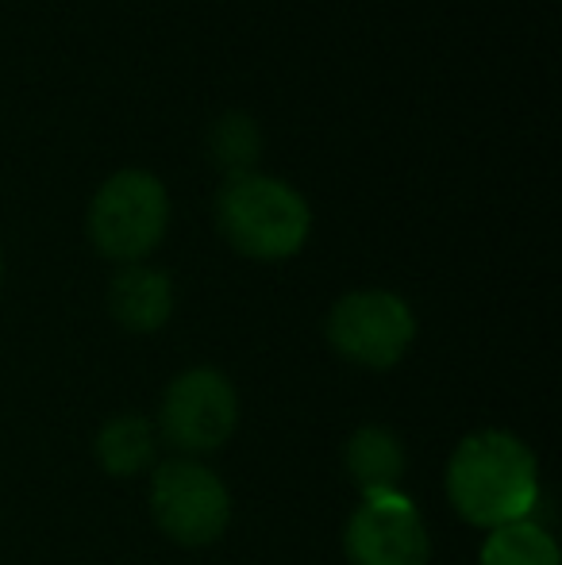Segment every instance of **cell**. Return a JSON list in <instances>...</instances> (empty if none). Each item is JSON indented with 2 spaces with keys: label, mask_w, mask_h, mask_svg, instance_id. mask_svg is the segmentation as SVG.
I'll return each mask as SVG.
<instances>
[{
  "label": "cell",
  "mask_w": 562,
  "mask_h": 565,
  "mask_svg": "<svg viewBox=\"0 0 562 565\" xmlns=\"http://www.w3.org/2000/svg\"><path fill=\"white\" fill-rule=\"evenodd\" d=\"M447 497L474 527H509L540 500L536 454L509 431H474L447 461Z\"/></svg>",
  "instance_id": "6da1fadb"
},
{
  "label": "cell",
  "mask_w": 562,
  "mask_h": 565,
  "mask_svg": "<svg viewBox=\"0 0 562 565\" xmlns=\"http://www.w3.org/2000/svg\"><path fill=\"white\" fill-rule=\"evenodd\" d=\"M216 224L220 235L240 254L258 262H282L308 243L312 212L305 196L285 181L243 173L220 189Z\"/></svg>",
  "instance_id": "7a4b0ae2"
},
{
  "label": "cell",
  "mask_w": 562,
  "mask_h": 565,
  "mask_svg": "<svg viewBox=\"0 0 562 565\" xmlns=\"http://www.w3.org/2000/svg\"><path fill=\"white\" fill-rule=\"evenodd\" d=\"M170 224V193L150 170H120L97 189L89 204V238L105 258L136 266Z\"/></svg>",
  "instance_id": "3957f363"
},
{
  "label": "cell",
  "mask_w": 562,
  "mask_h": 565,
  "mask_svg": "<svg viewBox=\"0 0 562 565\" xmlns=\"http://www.w3.org/2000/svg\"><path fill=\"white\" fill-rule=\"evenodd\" d=\"M150 515L166 539L181 546H204L224 535L232 500L209 466L173 458L158 461L150 473Z\"/></svg>",
  "instance_id": "277c9868"
},
{
  "label": "cell",
  "mask_w": 562,
  "mask_h": 565,
  "mask_svg": "<svg viewBox=\"0 0 562 565\" xmlns=\"http://www.w3.org/2000/svg\"><path fill=\"white\" fill-rule=\"evenodd\" d=\"M416 339V316L397 292L362 289L336 300L328 316V342L339 358L362 370H390Z\"/></svg>",
  "instance_id": "5b68a950"
},
{
  "label": "cell",
  "mask_w": 562,
  "mask_h": 565,
  "mask_svg": "<svg viewBox=\"0 0 562 565\" xmlns=\"http://www.w3.org/2000/svg\"><path fill=\"white\" fill-rule=\"evenodd\" d=\"M240 424V396L220 370H185L170 381L158 412L162 439L181 454H212Z\"/></svg>",
  "instance_id": "8992f818"
},
{
  "label": "cell",
  "mask_w": 562,
  "mask_h": 565,
  "mask_svg": "<svg viewBox=\"0 0 562 565\" xmlns=\"http://www.w3.org/2000/svg\"><path fill=\"white\" fill-rule=\"evenodd\" d=\"M343 546L351 565H427L432 558L424 515L405 492H374L362 500L347 523Z\"/></svg>",
  "instance_id": "52a82bcc"
},
{
  "label": "cell",
  "mask_w": 562,
  "mask_h": 565,
  "mask_svg": "<svg viewBox=\"0 0 562 565\" xmlns=\"http://www.w3.org/2000/svg\"><path fill=\"white\" fill-rule=\"evenodd\" d=\"M108 312L120 323L124 331H136V335H150L158 331L173 312V285L162 269L155 266H124L113 277V289H108Z\"/></svg>",
  "instance_id": "ba28073f"
},
{
  "label": "cell",
  "mask_w": 562,
  "mask_h": 565,
  "mask_svg": "<svg viewBox=\"0 0 562 565\" xmlns=\"http://www.w3.org/2000/svg\"><path fill=\"white\" fill-rule=\"evenodd\" d=\"M343 461L351 481L367 497H374V492H401L397 484L405 477V447H401V439L390 427H359L351 435V443H347Z\"/></svg>",
  "instance_id": "9c48e42d"
},
{
  "label": "cell",
  "mask_w": 562,
  "mask_h": 565,
  "mask_svg": "<svg viewBox=\"0 0 562 565\" xmlns=\"http://www.w3.org/2000/svg\"><path fill=\"white\" fill-rule=\"evenodd\" d=\"M155 458H158V431L142 416H120L100 427L97 461L113 477H136L142 469H155Z\"/></svg>",
  "instance_id": "30bf717a"
},
{
  "label": "cell",
  "mask_w": 562,
  "mask_h": 565,
  "mask_svg": "<svg viewBox=\"0 0 562 565\" xmlns=\"http://www.w3.org/2000/svg\"><path fill=\"white\" fill-rule=\"evenodd\" d=\"M263 154V135H258L255 119L243 113H227L212 124L209 131V158L216 162V170L232 178H243V173H255V162Z\"/></svg>",
  "instance_id": "8fae6325"
},
{
  "label": "cell",
  "mask_w": 562,
  "mask_h": 565,
  "mask_svg": "<svg viewBox=\"0 0 562 565\" xmlns=\"http://www.w3.org/2000/svg\"><path fill=\"white\" fill-rule=\"evenodd\" d=\"M481 565H562L559 546L536 523L520 520L509 527L489 531L486 546H481Z\"/></svg>",
  "instance_id": "7c38bea8"
},
{
  "label": "cell",
  "mask_w": 562,
  "mask_h": 565,
  "mask_svg": "<svg viewBox=\"0 0 562 565\" xmlns=\"http://www.w3.org/2000/svg\"><path fill=\"white\" fill-rule=\"evenodd\" d=\"M0 277H4V258H0Z\"/></svg>",
  "instance_id": "4fadbf2b"
}]
</instances>
